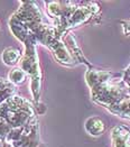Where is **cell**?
Wrapping results in <instances>:
<instances>
[{"label":"cell","mask_w":130,"mask_h":147,"mask_svg":"<svg viewBox=\"0 0 130 147\" xmlns=\"http://www.w3.org/2000/svg\"><path fill=\"white\" fill-rule=\"evenodd\" d=\"M85 129L86 131L92 136H99L101 135L106 130V125L104 123L98 118V117H92L89 118L85 123Z\"/></svg>","instance_id":"obj_1"},{"label":"cell","mask_w":130,"mask_h":147,"mask_svg":"<svg viewBox=\"0 0 130 147\" xmlns=\"http://www.w3.org/2000/svg\"><path fill=\"white\" fill-rule=\"evenodd\" d=\"M22 56V53L18 49L15 47H9L6 49L2 53V61L6 65H15L19 61Z\"/></svg>","instance_id":"obj_2"},{"label":"cell","mask_w":130,"mask_h":147,"mask_svg":"<svg viewBox=\"0 0 130 147\" xmlns=\"http://www.w3.org/2000/svg\"><path fill=\"white\" fill-rule=\"evenodd\" d=\"M27 75L28 74L26 73L23 69L15 67L10 71L8 79H9V82L12 84H23L27 79Z\"/></svg>","instance_id":"obj_3"}]
</instances>
